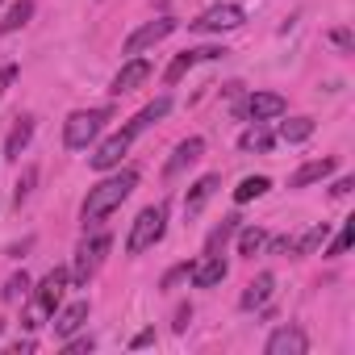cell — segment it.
Here are the masks:
<instances>
[{
    "label": "cell",
    "mask_w": 355,
    "mask_h": 355,
    "mask_svg": "<svg viewBox=\"0 0 355 355\" xmlns=\"http://www.w3.org/2000/svg\"><path fill=\"white\" fill-rule=\"evenodd\" d=\"M84 322H88V301H76V305H67L63 313H55V334H59V338H71Z\"/></svg>",
    "instance_id": "17"
},
{
    "label": "cell",
    "mask_w": 355,
    "mask_h": 355,
    "mask_svg": "<svg viewBox=\"0 0 355 355\" xmlns=\"http://www.w3.org/2000/svg\"><path fill=\"white\" fill-rule=\"evenodd\" d=\"M347 247H351V226H343V230L334 234V243H330V251H326V255H330V259H338V255H347Z\"/></svg>",
    "instance_id": "29"
},
{
    "label": "cell",
    "mask_w": 355,
    "mask_h": 355,
    "mask_svg": "<svg viewBox=\"0 0 355 355\" xmlns=\"http://www.w3.org/2000/svg\"><path fill=\"white\" fill-rule=\"evenodd\" d=\"M0 5H5V0H0Z\"/></svg>",
    "instance_id": "39"
},
{
    "label": "cell",
    "mask_w": 355,
    "mask_h": 355,
    "mask_svg": "<svg viewBox=\"0 0 355 355\" xmlns=\"http://www.w3.org/2000/svg\"><path fill=\"white\" fill-rule=\"evenodd\" d=\"M134 138H138V134H134L130 125H125V130H117L113 138H105V142L96 146V155H92V167H96V171H109V167H117V163H121V155L130 150V142H134Z\"/></svg>",
    "instance_id": "8"
},
{
    "label": "cell",
    "mask_w": 355,
    "mask_h": 355,
    "mask_svg": "<svg viewBox=\"0 0 355 355\" xmlns=\"http://www.w3.org/2000/svg\"><path fill=\"white\" fill-rule=\"evenodd\" d=\"M293 247V239H272V255H280V251H288Z\"/></svg>",
    "instance_id": "37"
},
{
    "label": "cell",
    "mask_w": 355,
    "mask_h": 355,
    "mask_svg": "<svg viewBox=\"0 0 355 355\" xmlns=\"http://www.w3.org/2000/svg\"><path fill=\"white\" fill-rule=\"evenodd\" d=\"M163 230H167V205H146V209L138 214V222L130 226L125 251H130V255H142V251H150V247L163 239Z\"/></svg>",
    "instance_id": "3"
},
{
    "label": "cell",
    "mask_w": 355,
    "mask_h": 355,
    "mask_svg": "<svg viewBox=\"0 0 355 355\" xmlns=\"http://www.w3.org/2000/svg\"><path fill=\"white\" fill-rule=\"evenodd\" d=\"M150 343H155V330H142V334L130 338V347H150Z\"/></svg>",
    "instance_id": "35"
},
{
    "label": "cell",
    "mask_w": 355,
    "mask_h": 355,
    "mask_svg": "<svg viewBox=\"0 0 355 355\" xmlns=\"http://www.w3.org/2000/svg\"><path fill=\"white\" fill-rule=\"evenodd\" d=\"M109 234H92V239H84L80 243V251H76V268H71V280L84 288L92 276H96V268H101V259H105V251H109Z\"/></svg>",
    "instance_id": "5"
},
{
    "label": "cell",
    "mask_w": 355,
    "mask_h": 355,
    "mask_svg": "<svg viewBox=\"0 0 355 355\" xmlns=\"http://www.w3.org/2000/svg\"><path fill=\"white\" fill-rule=\"evenodd\" d=\"M351 189H355V184H351V175H343V180H334V184H330V197H347Z\"/></svg>",
    "instance_id": "32"
},
{
    "label": "cell",
    "mask_w": 355,
    "mask_h": 355,
    "mask_svg": "<svg viewBox=\"0 0 355 355\" xmlns=\"http://www.w3.org/2000/svg\"><path fill=\"white\" fill-rule=\"evenodd\" d=\"M330 42H334L338 51H351V30H334V34H330Z\"/></svg>",
    "instance_id": "33"
},
{
    "label": "cell",
    "mask_w": 355,
    "mask_h": 355,
    "mask_svg": "<svg viewBox=\"0 0 355 355\" xmlns=\"http://www.w3.org/2000/svg\"><path fill=\"white\" fill-rule=\"evenodd\" d=\"M13 80H17V67H0V92H5Z\"/></svg>",
    "instance_id": "36"
},
{
    "label": "cell",
    "mask_w": 355,
    "mask_h": 355,
    "mask_svg": "<svg viewBox=\"0 0 355 355\" xmlns=\"http://www.w3.org/2000/svg\"><path fill=\"white\" fill-rule=\"evenodd\" d=\"M30 17H34V0H17V5L5 13V21H0V34H17Z\"/></svg>",
    "instance_id": "21"
},
{
    "label": "cell",
    "mask_w": 355,
    "mask_h": 355,
    "mask_svg": "<svg viewBox=\"0 0 355 355\" xmlns=\"http://www.w3.org/2000/svg\"><path fill=\"white\" fill-rule=\"evenodd\" d=\"M263 243H268V234H263L259 226H247V230L239 234V255H259Z\"/></svg>",
    "instance_id": "27"
},
{
    "label": "cell",
    "mask_w": 355,
    "mask_h": 355,
    "mask_svg": "<svg viewBox=\"0 0 355 355\" xmlns=\"http://www.w3.org/2000/svg\"><path fill=\"white\" fill-rule=\"evenodd\" d=\"M272 293H276V276L263 272V276H255V280L247 284V293L239 297V305H243V309H263V305L272 301Z\"/></svg>",
    "instance_id": "14"
},
{
    "label": "cell",
    "mask_w": 355,
    "mask_h": 355,
    "mask_svg": "<svg viewBox=\"0 0 355 355\" xmlns=\"http://www.w3.org/2000/svg\"><path fill=\"white\" fill-rule=\"evenodd\" d=\"M30 184H34V167H26V171H21V180H17V193H13V201H17V205L30 197Z\"/></svg>",
    "instance_id": "30"
},
{
    "label": "cell",
    "mask_w": 355,
    "mask_h": 355,
    "mask_svg": "<svg viewBox=\"0 0 355 355\" xmlns=\"http://www.w3.org/2000/svg\"><path fill=\"white\" fill-rule=\"evenodd\" d=\"M0 334H5V318H0Z\"/></svg>",
    "instance_id": "38"
},
{
    "label": "cell",
    "mask_w": 355,
    "mask_h": 355,
    "mask_svg": "<svg viewBox=\"0 0 355 355\" xmlns=\"http://www.w3.org/2000/svg\"><path fill=\"white\" fill-rule=\"evenodd\" d=\"M105 121H109V109H80V113H71V117H67L63 142H67L71 150H84V146L105 130Z\"/></svg>",
    "instance_id": "4"
},
{
    "label": "cell",
    "mask_w": 355,
    "mask_h": 355,
    "mask_svg": "<svg viewBox=\"0 0 355 355\" xmlns=\"http://www.w3.org/2000/svg\"><path fill=\"white\" fill-rule=\"evenodd\" d=\"M30 138H34V121L30 117H17V125L9 130V142H5V155L9 159H21V150L30 146Z\"/></svg>",
    "instance_id": "19"
},
{
    "label": "cell",
    "mask_w": 355,
    "mask_h": 355,
    "mask_svg": "<svg viewBox=\"0 0 355 355\" xmlns=\"http://www.w3.org/2000/svg\"><path fill=\"white\" fill-rule=\"evenodd\" d=\"M268 189H272V180H268V175H247V180H243V184L234 189V201H239V205H247V201L263 197Z\"/></svg>",
    "instance_id": "23"
},
{
    "label": "cell",
    "mask_w": 355,
    "mask_h": 355,
    "mask_svg": "<svg viewBox=\"0 0 355 355\" xmlns=\"http://www.w3.org/2000/svg\"><path fill=\"white\" fill-rule=\"evenodd\" d=\"M313 134V117H288L284 125H280V138L284 142H305Z\"/></svg>",
    "instance_id": "25"
},
{
    "label": "cell",
    "mask_w": 355,
    "mask_h": 355,
    "mask_svg": "<svg viewBox=\"0 0 355 355\" xmlns=\"http://www.w3.org/2000/svg\"><path fill=\"white\" fill-rule=\"evenodd\" d=\"M189 276H193V284H197V288H218V284L226 280V259L205 251V259H201V263H193V268H189Z\"/></svg>",
    "instance_id": "12"
},
{
    "label": "cell",
    "mask_w": 355,
    "mask_h": 355,
    "mask_svg": "<svg viewBox=\"0 0 355 355\" xmlns=\"http://www.w3.org/2000/svg\"><path fill=\"white\" fill-rule=\"evenodd\" d=\"M272 142H276V134H272L268 125H251V130L239 134V146H243V150H259V155H263V150H272Z\"/></svg>",
    "instance_id": "20"
},
{
    "label": "cell",
    "mask_w": 355,
    "mask_h": 355,
    "mask_svg": "<svg viewBox=\"0 0 355 355\" xmlns=\"http://www.w3.org/2000/svg\"><path fill=\"white\" fill-rule=\"evenodd\" d=\"M189 318H193V305H180V313H175V330H189Z\"/></svg>",
    "instance_id": "34"
},
{
    "label": "cell",
    "mask_w": 355,
    "mask_h": 355,
    "mask_svg": "<svg viewBox=\"0 0 355 355\" xmlns=\"http://www.w3.org/2000/svg\"><path fill=\"white\" fill-rule=\"evenodd\" d=\"M218 184H222L218 175H201V180L189 189V197H184V214H189V218H193V214H201V209H205V201L218 193Z\"/></svg>",
    "instance_id": "18"
},
{
    "label": "cell",
    "mask_w": 355,
    "mask_h": 355,
    "mask_svg": "<svg viewBox=\"0 0 355 355\" xmlns=\"http://www.w3.org/2000/svg\"><path fill=\"white\" fill-rule=\"evenodd\" d=\"M201 150H205V138H184L180 146H175V155L167 159V167H163V175H180L189 163H197L201 159Z\"/></svg>",
    "instance_id": "15"
},
{
    "label": "cell",
    "mask_w": 355,
    "mask_h": 355,
    "mask_svg": "<svg viewBox=\"0 0 355 355\" xmlns=\"http://www.w3.org/2000/svg\"><path fill=\"white\" fill-rule=\"evenodd\" d=\"M171 30H175V17H155V21H146V26H138V30H134V34L125 38V46H121V51H125V55H142L146 46H155V42H163V38H167Z\"/></svg>",
    "instance_id": "7"
},
{
    "label": "cell",
    "mask_w": 355,
    "mask_h": 355,
    "mask_svg": "<svg viewBox=\"0 0 355 355\" xmlns=\"http://www.w3.org/2000/svg\"><path fill=\"white\" fill-rule=\"evenodd\" d=\"M243 21H247V13L239 5H214L197 21H189V30H197V34H222V30H239Z\"/></svg>",
    "instance_id": "6"
},
{
    "label": "cell",
    "mask_w": 355,
    "mask_h": 355,
    "mask_svg": "<svg viewBox=\"0 0 355 355\" xmlns=\"http://www.w3.org/2000/svg\"><path fill=\"white\" fill-rule=\"evenodd\" d=\"M288 105H284V96H276V92H251L247 96V117H255V121H272V117H280Z\"/></svg>",
    "instance_id": "13"
},
{
    "label": "cell",
    "mask_w": 355,
    "mask_h": 355,
    "mask_svg": "<svg viewBox=\"0 0 355 355\" xmlns=\"http://www.w3.org/2000/svg\"><path fill=\"white\" fill-rule=\"evenodd\" d=\"M167 113H171V96H159L155 105H146V109H142V113L130 121V130H134V134H142L150 121H159V117H167Z\"/></svg>",
    "instance_id": "22"
},
{
    "label": "cell",
    "mask_w": 355,
    "mask_h": 355,
    "mask_svg": "<svg viewBox=\"0 0 355 355\" xmlns=\"http://www.w3.org/2000/svg\"><path fill=\"white\" fill-rule=\"evenodd\" d=\"M138 189V171L134 167H125V171H117V175H109V180H101L96 189H88V201H84V209H80V218H84V226H96V222H105L130 193Z\"/></svg>",
    "instance_id": "1"
},
{
    "label": "cell",
    "mask_w": 355,
    "mask_h": 355,
    "mask_svg": "<svg viewBox=\"0 0 355 355\" xmlns=\"http://www.w3.org/2000/svg\"><path fill=\"white\" fill-rule=\"evenodd\" d=\"M239 222H243L239 214H230V218H222V226H218V230L209 234V255H218V251L226 247V239H230V234L239 230Z\"/></svg>",
    "instance_id": "26"
},
{
    "label": "cell",
    "mask_w": 355,
    "mask_h": 355,
    "mask_svg": "<svg viewBox=\"0 0 355 355\" xmlns=\"http://www.w3.org/2000/svg\"><path fill=\"white\" fill-rule=\"evenodd\" d=\"M338 167V159H313V163H305L293 180H288V189H309V184H318V180H326V175Z\"/></svg>",
    "instance_id": "16"
},
{
    "label": "cell",
    "mask_w": 355,
    "mask_h": 355,
    "mask_svg": "<svg viewBox=\"0 0 355 355\" xmlns=\"http://www.w3.org/2000/svg\"><path fill=\"white\" fill-rule=\"evenodd\" d=\"M222 55H226L222 46H201V51H180V55H175V59H171V67L163 71V80H167V84H175V80H180V76H184L189 67H197L201 59H222Z\"/></svg>",
    "instance_id": "11"
},
{
    "label": "cell",
    "mask_w": 355,
    "mask_h": 355,
    "mask_svg": "<svg viewBox=\"0 0 355 355\" xmlns=\"http://www.w3.org/2000/svg\"><path fill=\"white\" fill-rule=\"evenodd\" d=\"M92 347H96V338L88 334V338H71V343H67L63 351H67V355H84V351H92Z\"/></svg>",
    "instance_id": "31"
},
{
    "label": "cell",
    "mask_w": 355,
    "mask_h": 355,
    "mask_svg": "<svg viewBox=\"0 0 355 355\" xmlns=\"http://www.w3.org/2000/svg\"><path fill=\"white\" fill-rule=\"evenodd\" d=\"M63 288H67V268L46 272L42 284H38V297L30 301V309H26V318H21V326H26V330H38L42 322H51V313L63 305Z\"/></svg>",
    "instance_id": "2"
},
{
    "label": "cell",
    "mask_w": 355,
    "mask_h": 355,
    "mask_svg": "<svg viewBox=\"0 0 355 355\" xmlns=\"http://www.w3.org/2000/svg\"><path fill=\"white\" fill-rule=\"evenodd\" d=\"M26 293H30V276L17 272V276H9V284H5V293H0V297L13 305V301H26Z\"/></svg>",
    "instance_id": "28"
},
{
    "label": "cell",
    "mask_w": 355,
    "mask_h": 355,
    "mask_svg": "<svg viewBox=\"0 0 355 355\" xmlns=\"http://www.w3.org/2000/svg\"><path fill=\"white\" fill-rule=\"evenodd\" d=\"M322 243H326V222H322V226H309V230H305V234L288 247V251H293V255H313Z\"/></svg>",
    "instance_id": "24"
},
{
    "label": "cell",
    "mask_w": 355,
    "mask_h": 355,
    "mask_svg": "<svg viewBox=\"0 0 355 355\" xmlns=\"http://www.w3.org/2000/svg\"><path fill=\"white\" fill-rule=\"evenodd\" d=\"M305 351H309V338L297 326H280L268 338V355H305Z\"/></svg>",
    "instance_id": "10"
},
{
    "label": "cell",
    "mask_w": 355,
    "mask_h": 355,
    "mask_svg": "<svg viewBox=\"0 0 355 355\" xmlns=\"http://www.w3.org/2000/svg\"><path fill=\"white\" fill-rule=\"evenodd\" d=\"M146 76H150V63L134 55V59H130V63H125V67H121V71L113 76V84H109V92H113V96H125V92H134L138 84H146Z\"/></svg>",
    "instance_id": "9"
}]
</instances>
